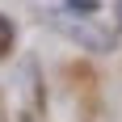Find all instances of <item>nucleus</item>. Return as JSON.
Here are the masks:
<instances>
[{"label": "nucleus", "mask_w": 122, "mask_h": 122, "mask_svg": "<svg viewBox=\"0 0 122 122\" xmlns=\"http://www.w3.org/2000/svg\"><path fill=\"white\" fill-rule=\"evenodd\" d=\"M51 25H55L59 34H67L72 42H80L84 51H97V55H105V51L118 46L110 30H97L88 17H67V13H55V17H51Z\"/></svg>", "instance_id": "obj_1"}, {"label": "nucleus", "mask_w": 122, "mask_h": 122, "mask_svg": "<svg viewBox=\"0 0 122 122\" xmlns=\"http://www.w3.org/2000/svg\"><path fill=\"white\" fill-rule=\"evenodd\" d=\"M114 17H118V25H122V0H118V4H114Z\"/></svg>", "instance_id": "obj_4"}, {"label": "nucleus", "mask_w": 122, "mask_h": 122, "mask_svg": "<svg viewBox=\"0 0 122 122\" xmlns=\"http://www.w3.org/2000/svg\"><path fill=\"white\" fill-rule=\"evenodd\" d=\"M9 51H13V21L0 13V59H4Z\"/></svg>", "instance_id": "obj_2"}, {"label": "nucleus", "mask_w": 122, "mask_h": 122, "mask_svg": "<svg viewBox=\"0 0 122 122\" xmlns=\"http://www.w3.org/2000/svg\"><path fill=\"white\" fill-rule=\"evenodd\" d=\"M25 122H30V118H25Z\"/></svg>", "instance_id": "obj_5"}, {"label": "nucleus", "mask_w": 122, "mask_h": 122, "mask_svg": "<svg viewBox=\"0 0 122 122\" xmlns=\"http://www.w3.org/2000/svg\"><path fill=\"white\" fill-rule=\"evenodd\" d=\"M67 9L80 13V17H88V13H97V0H67Z\"/></svg>", "instance_id": "obj_3"}]
</instances>
